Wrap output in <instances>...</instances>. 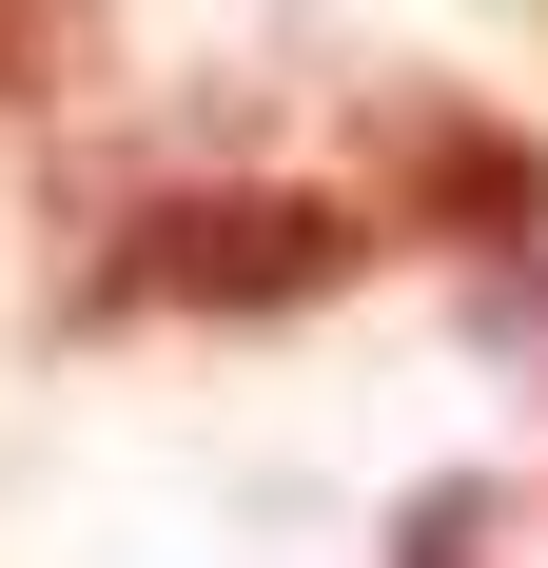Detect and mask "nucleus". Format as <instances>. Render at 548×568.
<instances>
[{
  "mask_svg": "<svg viewBox=\"0 0 548 568\" xmlns=\"http://www.w3.org/2000/svg\"><path fill=\"white\" fill-rule=\"evenodd\" d=\"M373 275V216L314 196V176H196V196H138V216L79 255V334H138V314H314V294Z\"/></svg>",
  "mask_w": 548,
  "mask_h": 568,
  "instance_id": "f257e3e1",
  "label": "nucleus"
},
{
  "mask_svg": "<svg viewBox=\"0 0 548 568\" xmlns=\"http://www.w3.org/2000/svg\"><path fill=\"white\" fill-rule=\"evenodd\" d=\"M490 549H509V490H490V470H432V490L392 510V568H490Z\"/></svg>",
  "mask_w": 548,
  "mask_h": 568,
  "instance_id": "20e7f679",
  "label": "nucleus"
},
{
  "mask_svg": "<svg viewBox=\"0 0 548 568\" xmlns=\"http://www.w3.org/2000/svg\"><path fill=\"white\" fill-rule=\"evenodd\" d=\"M373 176H392V216L432 235V255H529L548 235V138H509L450 79H392L373 99Z\"/></svg>",
  "mask_w": 548,
  "mask_h": 568,
  "instance_id": "f03ea898",
  "label": "nucleus"
},
{
  "mask_svg": "<svg viewBox=\"0 0 548 568\" xmlns=\"http://www.w3.org/2000/svg\"><path fill=\"white\" fill-rule=\"evenodd\" d=\"M99 79V0H0V118H40Z\"/></svg>",
  "mask_w": 548,
  "mask_h": 568,
  "instance_id": "7ed1b4c3",
  "label": "nucleus"
}]
</instances>
